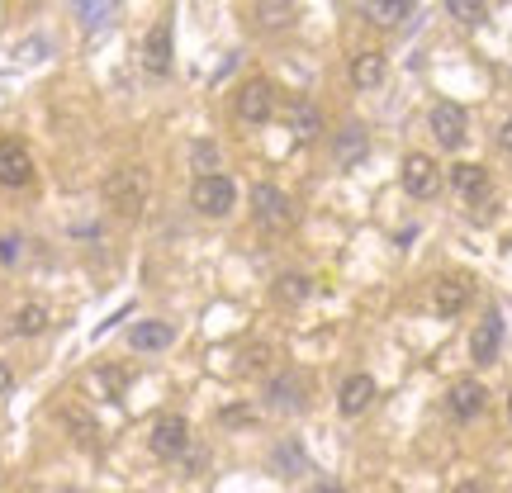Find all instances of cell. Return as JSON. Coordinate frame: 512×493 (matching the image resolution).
<instances>
[{"label": "cell", "mask_w": 512, "mask_h": 493, "mask_svg": "<svg viewBox=\"0 0 512 493\" xmlns=\"http://www.w3.org/2000/svg\"><path fill=\"white\" fill-rule=\"evenodd\" d=\"M508 413H512V394H508Z\"/></svg>", "instance_id": "cell-34"}, {"label": "cell", "mask_w": 512, "mask_h": 493, "mask_svg": "<svg viewBox=\"0 0 512 493\" xmlns=\"http://www.w3.org/2000/svg\"><path fill=\"white\" fill-rule=\"evenodd\" d=\"M266 399H271L275 413H299L304 408V380L299 375H275L266 384Z\"/></svg>", "instance_id": "cell-15"}, {"label": "cell", "mask_w": 512, "mask_h": 493, "mask_svg": "<svg viewBox=\"0 0 512 493\" xmlns=\"http://www.w3.org/2000/svg\"><path fill=\"white\" fill-rule=\"evenodd\" d=\"M465 304H470V285H465V280H456V275H451V280H437V290H432V309H437L441 318H456Z\"/></svg>", "instance_id": "cell-16"}, {"label": "cell", "mask_w": 512, "mask_h": 493, "mask_svg": "<svg viewBox=\"0 0 512 493\" xmlns=\"http://www.w3.org/2000/svg\"><path fill=\"white\" fill-rule=\"evenodd\" d=\"M0 261H5V266H15L19 261V238H0Z\"/></svg>", "instance_id": "cell-29"}, {"label": "cell", "mask_w": 512, "mask_h": 493, "mask_svg": "<svg viewBox=\"0 0 512 493\" xmlns=\"http://www.w3.org/2000/svg\"><path fill=\"white\" fill-rule=\"evenodd\" d=\"M271 465H275V475H285V479L309 475V456H304V446H299V441H280V446H275V456H271Z\"/></svg>", "instance_id": "cell-18"}, {"label": "cell", "mask_w": 512, "mask_h": 493, "mask_svg": "<svg viewBox=\"0 0 512 493\" xmlns=\"http://www.w3.org/2000/svg\"><path fill=\"white\" fill-rule=\"evenodd\" d=\"M29 176H34V162H29V147H19V143H0V185H10V190H19V185H29Z\"/></svg>", "instance_id": "cell-9"}, {"label": "cell", "mask_w": 512, "mask_h": 493, "mask_svg": "<svg viewBox=\"0 0 512 493\" xmlns=\"http://www.w3.org/2000/svg\"><path fill=\"white\" fill-rule=\"evenodd\" d=\"M256 19H261L266 29H285L294 19V5H271V0H261V5H256Z\"/></svg>", "instance_id": "cell-24"}, {"label": "cell", "mask_w": 512, "mask_h": 493, "mask_svg": "<svg viewBox=\"0 0 512 493\" xmlns=\"http://www.w3.org/2000/svg\"><path fill=\"white\" fill-rule=\"evenodd\" d=\"M351 81H356L361 91L380 86V81H384V53H361V57H356V62H351Z\"/></svg>", "instance_id": "cell-19"}, {"label": "cell", "mask_w": 512, "mask_h": 493, "mask_svg": "<svg viewBox=\"0 0 512 493\" xmlns=\"http://www.w3.org/2000/svg\"><path fill=\"white\" fill-rule=\"evenodd\" d=\"M427 124H432V138H437L446 152H456V147L465 143V124H470V119H465V110H460V105H437Z\"/></svg>", "instance_id": "cell-7"}, {"label": "cell", "mask_w": 512, "mask_h": 493, "mask_svg": "<svg viewBox=\"0 0 512 493\" xmlns=\"http://www.w3.org/2000/svg\"><path fill=\"white\" fill-rule=\"evenodd\" d=\"M171 342H176V328H171V323H157V318H143V323L128 328V347L133 351H166Z\"/></svg>", "instance_id": "cell-11"}, {"label": "cell", "mask_w": 512, "mask_h": 493, "mask_svg": "<svg viewBox=\"0 0 512 493\" xmlns=\"http://www.w3.org/2000/svg\"><path fill=\"white\" fill-rule=\"evenodd\" d=\"M147 446H152V456H157V460H181L185 446H190V427H185V418L162 413V418L152 422V437H147Z\"/></svg>", "instance_id": "cell-3"}, {"label": "cell", "mask_w": 512, "mask_h": 493, "mask_svg": "<svg viewBox=\"0 0 512 493\" xmlns=\"http://www.w3.org/2000/svg\"><path fill=\"white\" fill-rule=\"evenodd\" d=\"M451 185H456V195L460 200H489V171L484 166H475V162H460V166H451Z\"/></svg>", "instance_id": "cell-13"}, {"label": "cell", "mask_w": 512, "mask_h": 493, "mask_svg": "<svg viewBox=\"0 0 512 493\" xmlns=\"http://www.w3.org/2000/svg\"><path fill=\"white\" fill-rule=\"evenodd\" d=\"M498 347H503V318H498V313H489V318L475 328V337H470V356H475L479 366H494Z\"/></svg>", "instance_id": "cell-10"}, {"label": "cell", "mask_w": 512, "mask_h": 493, "mask_svg": "<svg viewBox=\"0 0 512 493\" xmlns=\"http://www.w3.org/2000/svg\"><path fill=\"white\" fill-rule=\"evenodd\" d=\"M143 57H147V67L152 72H166L171 67V24H152V34H147V43H143Z\"/></svg>", "instance_id": "cell-17"}, {"label": "cell", "mask_w": 512, "mask_h": 493, "mask_svg": "<svg viewBox=\"0 0 512 493\" xmlns=\"http://www.w3.org/2000/svg\"><path fill=\"white\" fill-rule=\"evenodd\" d=\"M190 157H195V171H204V176H219V147H214V143H195V147H190Z\"/></svg>", "instance_id": "cell-25"}, {"label": "cell", "mask_w": 512, "mask_h": 493, "mask_svg": "<svg viewBox=\"0 0 512 493\" xmlns=\"http://www.w3.org/2000/svg\"><path fill=\"white\" fill-rule=\"evenodd\" d=\"M275 294L285 299V304H304L313 294V285L304 280V275H280V285H275Z\"/></svg>", "instance_id": "cell-23"}, {"label": "cell", "mask_w": 512, "mask_h": 493, "mask_svg": "<svg viewBox=\"0 0 512 493\" xmlns=\"http://www.w3.org/2000/svg\"><path fill=\"white\" fill-rule=\"evenodd\" d=\"M366 152H370V133L361 124H347L342 133H337V143H332V162H337V166H356Z\"/></svg>", "instance_id": "cell-14"}, {"label": "cell", "mask_w": 512, "mask_h": 493, "mask_svg": "<svg viewBox=\"0 0 512 493\" xmlns=\"http://www.w3.org/2000/svg\"><path fill=\"white\" fill-rule=\"evenodd\" d=\"M451 493H484V484H456Z\"/></svg>", "instance_id": "cell-33"}, {"label": "cell", "mask_w": 512, "mask_h": 493, "mask_svg": "<svg viewBox=\"0 0 512 493\" xmlns=\"http://www.w3.org/2000/svg\"><path fill=\"white\" fill-rule=\"evenodd\" d=\"M10 384H15V380H10V366H5V361H0V394H5V389H10Z\"/></svg>", "instance_id": "cell-31"}, {"label": "cell", "mask_w": 512, "mask_h": 493, "mask_svg": "<svg viewBox=\"0 0 512 493\" xmlns=\"http://www.w3.org/2000/svg\"><path fill=\"white\" fill-rule=\"evenodd\" d=\"M100 384L110 389V399H119V394H124V375H119V370H100Z\"/></svg>", "instance_id": "cell-28"}, {"label": "cell", "mask_w": 512, "mask_h": 493, "mask_svg": "<svg viewBox=\"0 0 512 493\" xmlns=\"http://www.w3.org/2000/svg\"><path fill=\"white\" fill-rule=\"evenodd\" d=\"M275 110V91L266 86V81H247L238 91V119L242 124H266Z\"/></svg>", "instance_id": "cell-6"}, {"label": "cell", "mask_w": 512, "mask_h": 493, "mask_svg": "<svg viewBox=\"0 0 512 493\" xmlns=\"http://www.w3.org/2000/svg\"><path fill=\"white\" fill-rule=\"evenodd\" d=\"M290 128L304 138V143H309V138H318V133H323V119H318V110H313V105H294Z\"/></svg>", "instance_id": "cell-22"}, {"label": "cell", "mask_w": 512, "mask_h": 493, "mask_svg": "<svg viewBox=\"0 0 512 493\" xmlns=\"http://www.w3.org/2000/svg\"><path fill=\"white\" fill-rule=\"evenodd\" d=\"M408 15H413L408 0H375V5H366V19H375V24H399Z\"/></svg>", "instance_id": "cell-20"}, {"label": "cell", "mask_w": 512, "mask_h": 493, "mask_svg": "<svg viewBox=\"0 0 512 493\" xmlns=\"http://www.w3.org/2000/svg\"><path fill=\"white\" fill-rule=\"evenodd\" d=\"M252 214H256V223L261 228H290L294 223V204H290V195L285 190H275V185H256L252 190Z\"/></svg>", "instance_id": "cell-4"}, {"label": "cell", "mask_w": 512, "mask_h": 493, "mask_svg": "<svg viewBox=\"0 0 512 493\" xmlns=\"http://www.w3.org/2000/svg\"><path fill=\"white\" fill-rule=\"evenodd\" d=\"M446 10H451V15H456L460 24H484V19H489V10H484L479 0H451Z\"/></svg>", "instance_id": "cell-26"}, {"label": "cell", "mask_w": 512, "mask_h": 493, "mask_svg": "<svg viewBox=\"0 0 512 493\" xmlns=\"http://www.w3.org/2000/svg\"><path fill=\"white\" fill-rule=\"evenodd\" d=\"M76 15H81L86 29H105V24L114 19V5H76Z\"/></svg>", "instance_id": "cell-27"}, {"label": "cell", "mask_w": 512, "mask_h": 493, "mask_svg": "<svg viewBox=\"0 0 512 493\" xmlns=\"http://www.w3.org/2000/svg\"><path fill=\"white\" fill-rule=\"evenodd\" d=\"M484 403H489V394H484V384L479 380H456L451 384V394H446V408H451V418H460V422L479 418Z\"/></svg>", "instance_id": "cell-8"}, {"label": "cell", "mask_w": 512, "mask_h": 493, "mask_svg": "<svg viewBox=\"0 0 512 493\" xmlns=\"http://www.w3.org/2000/svg\"><path fill=\"white\" fill-rule=\"evenodd\" d=\"M370 403H375V380H370V375H351V380L342 384V394H337L342 418H361Z\"/></svg>", "instance_id": "cell-12"}, {"label": "cell", "mask_w": 512, "mask_h": 493, "mask_svg": "<svg viewBox=\"0 0 512 493\" xmlns=\"http://www.w3.org/2000/svg\"><path fill=\"white\" fill-rule=\"evenodd\" d=\"M43 328H48V309H43V304H24V309L15 313V332H19V337H38Z\"/></svg>", "instance_id": "cell-21"}, {"label": "cell", "mask_w": 512, "mask_h": 493, "mask_svg": "<svg viewBox=\"0 0 512 493\" xmlns=\"http://www.w3.org/2000/svg\"><path fill=\"white\" fill-rule=\"evenodd\" d=\"M403 190L413 195V200H432L441 190V171L432 157H422V152H413L408 162H403Z\"/></svg>", "instance_id": "cell-5"}, {"label": "cell", "mask_w": 512, "mask_h": 493, "mask_svg": "<svg viewBox=\"0 0 512 493\" xmlns=\"http://www.w3.org/2000/svg\"><path fill=\"white\" fill-rule=\"evenodd\" d=\"M498 143H503V147H508V152H512V119H508V124H503V133H498Z\"/></svg>", "instance_id": "cell-32"}, {"label": "cell", "mask_w": 512, "mask_h": 493, "mask_svg": "<svg viewBox=\"0 0 512 493\" xmlns=\"http://www.w3.org/2000/svg\"><path fill=\"white\" fill-rule=\"evenodd\" d=\"M313 493H342V484H332V479H323V484H313Z\"/></svg>", "instance_id": "cell-30"}, {"label": "cell", "mask_w": 512, "mask_h": 493, "mask_svg": "<svg viewBox=\"0 0 512 493\" xmlns=\"http://www.w3.org/2000/svg\"><path fill=\"white\" fill-rule=\"evenodd\" d=\"M233 200H238V185L228 181V176H200L195 181V190H190V204L200 209L204 219H223L228 209H233Z\"/></svg>", "instance_id": "cell-2"}, {"label": "cell", "mask_w": 512, "mask_h": 493, "mask_svg": "<svg viewBox=\"0 0 512 493\" xmlns=\"http://www.w3.org/2000/svg\"><path fill=\"white\" fill-rule=\"evenodd\" d=\"M105 200H110L114 214L133 219V214H138V209L147 204V176L138 171V166H124V171H114L110 181H105Z\"/></svg>", "instance_id": "cell-1"}]
</instances>
